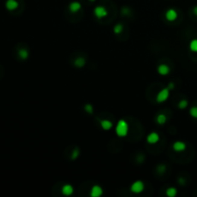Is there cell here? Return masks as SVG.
<instances>
[{"mask_svg": "<svg viewBox=\"0 0 197 197\" xmlns=\"http://www.w3.org/2000/svg\"><path fill=\"white\" fill-rule=\"evenodd\" d=\"M192 12H193V14H194L195 15H197V6H195V7L192 9Z\"/></svg>", "mask_w": 197, "mask_h": 197, "instance_id": "cell-26", "label": "cell"}, {"mask_svg": "<svg viewBox=\"0 0 197 197\" xmlns=\"http://www.w3.org/2000/svg\"><path fill=\"white\" fill-rule=\"evenodd\" d=\"M159 139H160V136H159V134L156 133V132H152V133H150L147 138H146V141L148 143L150 144H154V143H156L159 141Z\"/></svg>", "mask_w": 197, "mask_h": 197, "instance_id": "cell-9", "label": "cell"}, {"mask_svg": "<svg viewBox=\"0 0 197 197\" xmlns=\"http://www.w3.org/2000/svg\"><path fill=\"white\" fill-rule=\"evenodd\" d=\"M189 115L192 117H194V118H197V106H194V107H191L190 108Z\"/></svg>", "mask_w": 197, "mask_h": 197, "instance_id": "cell-21", "label": "cell"}, {"mask_svg": "<svg viewBox=\"0 0 197 197\" xmlns=\"http://www.w3.org/2000/svg\"><path fill=\"white\" fill-rule=\"evenodd\" d=\"M28 55H29V53L26 49H21L19 51V57L23 60H26L28 58Z\"/></svg>", "mask_w": 197, "mask_h": 197, "instance_id": "cell-17", "label": "cell"}, {"mask_svg": "<svg viewBox=\"0 0 197 197\" xmlns=\"http://www.w3.org/2000/svg\"><path fill=\"white\" fill-rule=\"evenodd\" d=\"M158 73L162 76H167L169 74L170 72V67L167 65H164V64H162L158 66Z\"/></svg>", "mask_w": 197, "mask_h": 197, "instance_id": "cell-8", "label": "cell"}, {"mask_svg": "<svg viewBox=\"0 0 197 197\" xmlns=\"http://www.w3.org/2000/svg\"><path fill=\"white\" fill-rule=\"evenodd\" d=\"M189 49L194 53H197V39H193L189 43Z\"/></svg>", "mask_w": 197, "mask_h": 197, "instance_id": "cell-16", "label": "cell"}, {"mask_svg": "<svg viewBox=\"0 0 197 197\" xmlns=\"http://www.w3.org/2000/svg\"><path fill=\"white\" fill-rule=\"evenodd\" d=\"M156 120H157L158 124H160V125H163V124H164L165 122H167V116H165L164 113H160V115H158Z\"/></svg>", "mask_w": 197, "mask_h": 197, "instance_id": "cell-15", "label": "cell"}, {"mask_svg": "<svg viewBox=\"0 0 197 197\" xmlns=\"http://www.w3.org/2000/svg\"><path fill=\"white\" fill-rule=\"evenodd\" d=\"M85 64H86V62H85V60L83 59V58H79V59H77L75 61V65L77 67H83V66L85 65Z\"/></svg>", "mask_w": 197, "mask_h": 197, "instance_id": "cell-19", "label": "cell"}, {"mask_svg": "<svg viewBox=\"0 0 197 197\" xmlns=\"http://www.w3.org/2000/svg\"><path fill=\"white\" fill-rule=\"evenodd\" d=\"M167 87H168L170 91H171V90H174V87H175L174 83H173V82H170L169 84H168V86H167Z\"/></svg>", "mask_w": 197, "mask_h": 197, "instance_id": "cell-24", "label": "cell"}, {"mask_svg": "<svg viewBox=\"0 0 197 197\" xmlns=\"http://www.w3.org/2000/svg\"><path fill=\"white\" fill-rule=\"evenodd\" d=\"M73 186H72L71 185H68V184H66L65 185L63 188H62V193H63L64 195L65 196H69L71 195L72 193H73Z\"/></svg>", "mask_w": 197, "mask_h": 197, "instance_id": "cell-11", "label": "cell"}, {"mask_svg": "<svg viewBox=\"0 0 197 197\" xmlns=\"http://www.w3.org/2000/svg\"><path fill=\"white\" fill-rule=\"evenodd\" d=\"M169 91L170 90L168 87H164V89H163L160 91H159V93L156 96V101L158 103H163L164 101H167L169 97Z\"/></svg>", "mask_w": 197, "mask_h": 197, "instance_id": "cell-2", "label": "cell"}, {"mask_svg": "<svg viewBox=\"0 0 197 197\" xmlns=\"http://www.w3.org/2000/svg\"><path fill=\"white\" fill-rule=\"evenodd\" d=\"M90 1H91V2H93V1H95V0H90Z\"/></svg>", "mask_w": 197, "mask_h": 197, "instance_id": "cell-27", "label": "cell"}, {"mask_svg": "<svg viewBox=\"0 0 197 197\" xmlns=\"http://www.w3.org/2000/svg\"><path fill=\"white\" fill-rule=\"evenodd\" d=\"M122 31H123V26H122V24H120V23L116 24V26L113 27V32H115L116 34H120Z\"/></svg>", "mask_w": 197, "mask_h": 197, "instance_id": "cell-18", "label": "cell"}, {"mask_svg": "<svg viewBox=\"0 0 197 197\" xmlns=\"http://www.w3.org/2000/svg\"><path fill=\"white\" fill-rule=\"evenodd\" d=\"M178 14L175 11L174 9H168L167 12H165V18L168 21H174V20L177 18Z\"/></svg>", "mask_w": 197, "mask_h": 197, "instance_id": "cell-7", "label": "cell"}, {"mask_svg": "<svg viewBox=\"0 0 197 197\" xmlns=\"http://www.w3.org/2000/svg\"><path fill=\"white\" fill-rule=\"evenodd\" d=\"M79 153H80V151H79V149H78V148L74 149L73 153H72L71 159H72V160H76L77 158H78V156H79Z\"/></svg>", "mask_w": 197, "mask_h": 197, "instance_id": "cell-23", "label": "cell"}, {"mask_svg": "<svg viewBox=\"0 0 197 197\" xmlns=\"http://www.w3.org/2000/svg\"><path fill=\"white\" fill-rule=\"evenodd\" d=\"M165 194H167L168 197H174L177 195V189H176L175 188H173V186H171V188H168L167 189V191H165Z\"/></svg>", "mask_w": 197, "mask_h": 197, "instance_id": "cell-14", "label": "cell"}, {"mask_svg": "<svg viewBox=\"0 0 197 197\" xmlns=\"http://www.w3.org/2000/svg\"><path fill=\"white\" fill-rule=\"evenodd\" d=\"M129 131V127H128V123L124 120V119H120L118 120L116 126V133L118 137H125L128 134Z\"/></svg>", "mask_w": 197, "mask_h": 197, "instance_id": "cell-1", "label": "cell"}, {"mask_svg": "<svg viewBox=\"0 0 197 197\" xmlns=\"http://www.w3.org/2000/svg\"><path fill=\"white\" fill-rule=\"evenodd\" d=\"M100 125H101L103 130L108 131V130H111V129L113 128V124L110 120H107V119H102V120L100 121Z\"/></svg>", "mask_w": 197, "mask_h": 197, "instance_id": "cell-12", "label": "cell"}, {"mask_svg": "<svg viewBox=\"0 0 197 197\" xmlns=\"http://www.w3.org/2000/svg\"><path fill=\"white\" fill-rule=\"evenodd\" d=\"M189 105V102L186 101V99H183V100H181L179 102V104H178V108L179 109H186V107H188Z\"/></svg>", "mask_w": 197, "mask_h": 197, "instance_id": "cell-20", "label": "cell"}, {"mask_svg": "<svg viewBox=\"0 0 197 197\" xmlns=\"http://www.w3.org/2000/svg\"><path fill=\"white\" fill-rule=\"evenodd\" d=\"M130 189L133 193H141L143 191L144 189V184L141 182V181H136V182H134L131 186H130Z\"/></svg>", "mask_w": 197, "mask_h": 197, "instance_id": "cell-3", "label": "cell"}, {"mask_svg": "<svg viewBox=\"0 0 197 197\" xmlns=\"http://www.w3.org/2000/svg\"><path fill=\"white\" fill-rule=\"evenodd\" d=\"M68 8H69V11H70L71 13H77V12H79L80 10H81L82 5H81V3L78 2V1H73V2H71V3L69 4Z\"/></svg>", "mask_w": 197, "mask_h": 197, "instance_id": "cell-10", "label": "cell"}, {"mask_svg": "<svg viewBox=\"0 0 197 197\" xmlns=\"http://www.w3.org/2000/svg\"><path fill=\"white\" fill-rule=\"evenodd\" d=\"M172 148H173V150H174L175 152L180 153V152L185 151L186 148V144L184 141H175V142L173 143Z\"/></svg>", "mask_w": 197, "mask_h": 197, "instance_id": "cell-5", "label": "cell"}, {"mask_svg": "<svg viewBox=\"0 0 197 197\" xmlns=\"http://www.w3.org/2000/svg\"><path fill=\"white\" fill-rule=\"evenodd\" d=\"M18 7V3L17 0H7L6 2V8L9 11H14Z\"/></svg>", "mask_w": 197, "mask_h": 197, "instance_id": "cell-13", "label": "cell"}, {"mask_svg": "<svg viewBox=\"0 0 197 197\" xmlns=\"http://www.w3.org/2000/svg\"><path fill=\"white\" fill-rule=\"evenodd\" d=\"M179 184H180V185H184V184H185V179L180 178V179H179Z\"/></svg>", "mask_w": 197, "mask_h": 197, "instance_id": "cell-25", "label": "cell"}, {"mask_svg": "<svg viewBox=\"0 0 197 197\" xmlns=\"http://www.w3.org/2000/svg\"><path fill=\"white\" fill-rule=\"evenodd\" d=\"M91 197H100L103 194V189L100 186L94 185L91 189Z\"/></svg>", "mask_w": 197, "mask_h": 197, "instance_id": "cell-6", "label": "cell"}, {"mask_svg": "<svg viewBox=\"0 0 197 197\" xmlns=\"http://www.w3.org/2000/svg\"><path fill=\"white\" fill-rule=\"evenodd\" d=\"M93 14H94V15H95L97 18H103V17H107L108 11H107V9H106L105 7H103V6H97V7L94 8Z\"/></svg>", "mask_w": 197, "mask_h": 197, "instance_id": "cell-4", "label": "cell"}, {"mask_svg": "<svg viewBox=\"0 0 197 197\" xmlns=\"http://www.w3.org/2000/svg\"><path fill=\"white\" fill-rule=\"evenodd\" d=\"M84 109H85V111H86L87 113H90V115H92L93 108H92V106H91V104H86L85 107H84Z\"/></svg>", "mask_w": 197, "mask_h": 197, "instance_id": "cell-22", "label": "cell"}]
</instances>
